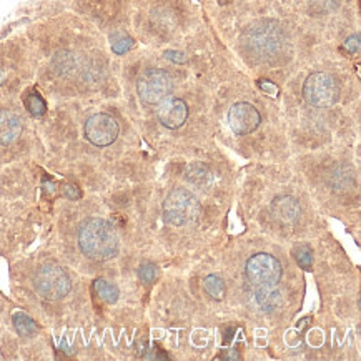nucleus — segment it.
<instances>
[{"label": "nucleus", "instance_id": "nucleus-5", "mask_svg": "<svg viewBox=\"0 0 361 361\" xmlns=\"http://www.w3.org/2000/svg\"><path fill=\"white\" fill-rule=\"evenodd\" d=\"M308 105L316 108H330L340 99V87L333 76L327 72H315L306 77L302 90Z\"/></svg>", "mask_w": 361, "mask_h": 361}, {"label": "nucleus", "instance_id": "nucleus-3", "mask_svg": "<svg viewBox=\"0 0 361 361\" xmlns=\"http://www.w3.org/2000/svg\"><path fill=\"white\" fill-rule=\"evenodd\" d=\"M200 201L185 188H174L164 201V218L174 227L192 225L200 217Z\"/></svg>", "mask_w": 361, "mask_h": 361}, {"label": "nucleus", "instance_id": "nucleus-10", "mask_svg": "<svg viewBox=\"0 0 361 361\" xmlns=\"http://www.w3.org/2000/svg\"><path fill=\"white\" fill-rule=\"evenodd\" d=\"M158 122L170 130H177L187 122L188 105L182 99H167L158 104Z\"/></svg>", "mask_w": 361, "mask_h": 361}, {"label": "nucleus", "instance_id": "nucleus-20", "mask_svg": "<svg viewBox=\"0 0 361 361\" xmlns=\"http://www.w3.org/2000/svg\"><path fill=\"white\" fill-rule=\"evenodd\" d=\"M132 47H134V38L129 37V35L117 34L115 37H112V50L115 52V54L118 55L125 54V52H129Z\"/></svg>", "mask_w": 361, "mask_h": 361}, {"label": "nucleus", "instance_id": "nucleus-9", "mask_svg": "<svg viewBox=\"0 0 361 361\" xmlns=\"http://www.w3.org/2000/svg\"><path fill=\"white\" fill-rule=\"evenodd\" d=\"M228 123H230L233 134L248 135L258 129L262 123V115L252 104L239 102L228 112Z\"/></svg>", "mask_w": 361, "mask_h": 361}, {"label": "nucleus", "instance_id": "nucleus-16", "mask_svg": "<svg viewBox=\"0 0 361 361\" xmlns=\"http://www.w3.org/2000/svg\"><path fill=\"white\" fill-rule=\"evenodd\" d=\"M204 286H205V292L210 295L213 300L217 302H222L223 298H225V293H227V286H225V281L222 280V276L218 275H208L206 278L204 280Z\"/></svg>", "mask_w": 361, "mask_h": 361}, {"label": "nucleus", "instance_id": "nucleus-7", "mask_svg": "<svg viewBox=\"0 0 361 361\" xmlns=\"http://www.w3.org/2000/svg\"><path fill=\"white\" fill-rule=\"evenodd\" d=\"M174 83L165 70L148 69L136 82V94L145 105H158L169 99Z\"/></svg>", "mask_w": 361, "mask_h": 361}, {"label": "nucleus", "instance_id": "nucleus-15", "mask_svg": "<svg viewBox=\"0 0 361 361\" xmlns=\"http://www.w3.org/2000/svg\"><path fill=\"white\" fill-rule=\"evenodd\" d=\"M94 290H95V293L100 297V300L108 303V305H113V303L118 300V295H120V292H118V288H117V285L110 283V281L104 280V278L95 280Z\"/></svg>", "mask_w": 361, "mask_h": 361}, {"label": "nucleus", "instance_id": "nucleus-25", "mask_svg": "<svg viewBox=\"0 0 361 361\" xmlns=\"http://www.w3.org/2000/svg\"><path fill=\"white\" fill-rule=\"evenodd\" d=\"M165 59L175 62V64H185V62H187V57H185L183 54H180V52H175V50L165 52Z\"/></svg>", "mask_w": 361, "mask_h": 361}, {"label": "nucleus", "instance_id": "nucleus-11", "mask_svg": "<svg viewBox=\"0 0 361 361\" xmlns=\"http://www.w3.org/2000/svg\"><path fill=\"white\" fill-rule=\"evenodd\" d=\"M271 211L276 218L281 220L283 223H297L302 217V206L298 204L297 198L290 195H278L273 198Z\"/></svg>", "mask_w": 361, "mask_h": 361}, {"label": "nucleus", "instance_id": "nucleus-6", "mask_svg": "<svg viewBox=\"0 0 361 361\" xmlns=\"http://www.w3.org/2000/svg\"><path fill=\"white\" fill-rule=\"evenodd\" d=\"M246 278L257 288H275L283 275L280 260L270 253H257L248 258L245 267Z\"/></svg>", "mask_w": 361, "mask_h": 361}, {"label": "nucleus", "instance_id": "nucleus-1", "mask_svg": "<svg viewBox=\"0 0 361 361\" xmlns=\"http://www.w3.org/2000/svg\"><path fill=\"white\" fill-rule=\"evenodd\" d=\"M243 50L248 59L258 64L276 60L286 48L283 29L275 20H258L243 35Z\"/></svg>", "mask_w": 361, "mask_h": 361}, {"label": "nucleus", "instance_id": "nucleus-14", "mask_svg": "<svg viewBox=\"0 0 361 361\" xmlns=\"http://www.w3.org/2000/svg\"><path fill=\"white\" fill-rule=\"evenodd\" d=\"M255 300H257L258 306L262 308L263 311H273L276 308H280L281 302V293L278 290H273V288H258L257 293H255Z\"/></svg>", "mask_w": 361, "mask_h": 361}, {"label": "nucleus", "instance_id": "nucleus-13", "mask_svg": "<svg viewBox=\"0 0 361 361\" xmlns=\"http://www.w3.org/2000/svg\"><path fill=\"white\" fill-rule=\"evenodd\" d=\"M185 180L192 187L198 188V190H208L211 185H213V174H211V170L205 164L195 162V164H190L187 167Z\"/></svg>", "mask_w": 361, "mask_h": 361}, {"label": "nucleus", "instance_id": "nucleus-22", "mask_svg": "<svg viewBox=\"0 0 361 361\" xmlns=\"http://www.w3.org/2000/svg\"><path fill=\"white\" fill-rule=\"evenodd\" d=\"M341 50L346 52L348 55H353L360 50V34L351 35V37L346 38V42L341 45Z\"/></svg>", "mask_w": 361, "mask_h": 361}, {"label": "nucleus", "instance_id": "nucleus-17", "mask_svg": "<svg viewBox=\"0 0 361 361\" xmlns=\"http://www.w3.org/2000/svg\"><path fill=\"white\" fill-rule=\"evenodd\" d=\"M14 327L17 330V333L22 334V337H34V334L37 333V325H35V321L25 313L14 315Z\"/></svg>", "mask_w": 361, "mask_h": 361}, {"label": "nucleus", "instance_id": "nucleus-8", "mask_svg": "<svg viewBox=\"0 0 361 361\" xmlns=\"http://www.w3.org/2000/svg\"><path fill=\"white\" fill-rule=\"evenodd\" d=\"M120 127L117 120L108 113H95L87 118L85 136L95 147H108L118 139Z\"/></svg>", "mask_w": 361, "mask_h": 361}, {"label": "nucleus", "instance_id": "nucleus-19", "mask_svg": "<svg viewBox=\"0 0 361 361\" xmlns=\"http://www.w3.org/2000/svg\"><path fill=\"white\" fill-rule=\"evenodd\" d=\"M24 102H25V107H27V110L34 117H42L43 113L47 112L45 100H43L37 92H30V94L25 95Z\"/></svg>", "mask_w": 361, "mask_h": 361}, {"label": "nucleus", "instance_id": "nucleus-21", "mask_svg": "<svg viewBox=\"0 0 361 361\" xmlns=\"http://www.w3.org/2000/svg\"><path fill=\"white\" fill-rule=\"evenodd\" d=\"M139 276L145 285H152L153 281L158 278L157 265H153V263H150V262L142 263V265H140V270H139Z\"/></svg>", "mask_w": 361, "mask_h": 361}, {"label": "nucleus", "instance_id": "nucleus-18", "mask_svg": "<svg viewBox=\"0 0 361 361\" xmlns=\"http://www.w3.org/2000/svg\"><path fill=\"white\" fill-rule=\"evenodd\" d=\"M293 258L297 260V263L300 265L303 270L310 271L311 267H313V250L308 245H300L293 248Z\"/></svg>", "mask_w": 361, "mask_h": 361}, {"label": "nucleus", "instance_id": "nucleus-2", "mask_svg": "<svg viewBox=\"0 0 361 361\" xmlns=\"http://www.w3.org/2000/svg\"><path fill=\"white\" fill-rule=\"evenodd\" d=\"M78 246L82 253L95 262H107L118 252V236L107 220L89 218L78 228Z\"/></svg>", "mask_w": 361, "mask_h": 361}, {"label": "nucleus", "instance_id": "nucleus-26", "mask_svg": "<svg viewBox=\"0 0 361 361\" xmlns=\"http://www.w3.org/2000/svg\"><path fill=\"white\" fill-rule=\"evenodd\" d=\"M3 80H6V76H3L2 69H0V87H2V83H3Z\"/></svg>", "mask_w": 361, "mask_h": 361}, {"label": "nucleus", "instance_id": "nucleus-12", "mask_svg": "<svg viewBox=\"0 0 361 361\" xmlns=\"http://www.w3.org/2000/svg\"><path fill=\"white\" fill-rule=\"evenodd\" d=\"M22 134V118L12 110L0 108V145H10Z\"/></svg>", "mask_w": 361, "mask_h": 361}, {"label": "nucleus", "instance_id": "nucleus-23", "mask_svg": "<svg viewBox=\"0 0 361 361\" xmlns=\"http://www.w3.org/2000/svg\"><path fill=\"white\" fill-rule=\"evenodd\" d=\"M337 6H338V0H311V7H313V10L320 12V14L333 10Z\"/></svg>", "mask_w": 361, "mask_h": 361}, {"label": "nucleus", "instance_id": "nucleus-4", "mask_svg": "<svg viewBox=\"0 0 361 361\" xmlns=\"http://www.w3.org/2000/svg\"><path fill=\"white\" fill-rule=\"evenodd\" d=\"M34 288L43 300L59 302L65 298L72 288L69 273L57 263H45L35 271Z\"/></svg>", "mask_w": 361, "mask_h": 361}, {"label": "nucleus", "instance_id": "nucleus-24", "mask_svg": "<svg viewBox=\"0 0 361 361\" xmlns=\"http://www.w3.org/2000/svg\"><path fill=\"white\" fill-rule=\"evenodd\" d=\"M258 87L263 92H265L267 95H270V97H276V95H278V92H280L278 87H276L275 83L270 82V80H258Z\"/></svg>", "mask_w": 361, "mask_h": 361}]
</instances>
